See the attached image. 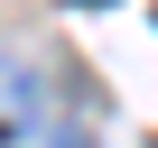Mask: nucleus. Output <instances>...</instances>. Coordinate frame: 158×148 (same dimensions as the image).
<instances>
[{"label":"nucleus","mask_w":158,"mask_h":148,"mask_svg":"<svg viewBox=\"0 0 158 148\" xmlns=\"http://www.w3.org/2000/svg\"><path fill=\"white\" fill-rule=\"evenodd\" d=\"M84 10H102V0H84Z\"/></svg>","instance_id":"obj_1"}]
</instances>
